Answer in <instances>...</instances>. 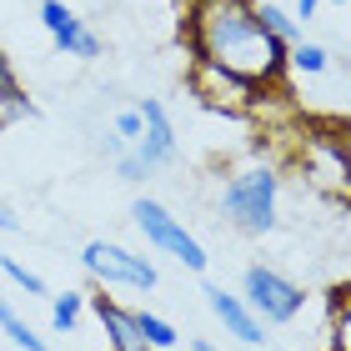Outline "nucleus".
Masks as SVG:
<instances>
[{
	"mask_svg": "<svg viewBox=\"0 0 351 351\" xmlns=\"http://www.w3.org/2000/svg\"><path fill=\"white\" fill-rule=\"evenodd\" d=\"M40 25H45V36H51V45L60 56H75V60H95L106 51L101 36L75 15L66 0H40Z\"/></svg>",
	"mask_w": 351,
	"mask_h": 351,
	"instance_id": "9",
	"label": "nucleus"
},
{
	"mask_svg": "<svg viewBox=\"0 0 351 351\" xmlns=\"http://www.w3.org/2000/svg\"><path fill=\"white\" fill-rule=\"evenodd\" d=\"M81 266L90 271V281L101 286H121V291H156V266L151 256L121 246V241H86L81 246Z\"/></svg>",
	"mask_w": 351,
	"mask_h": 351,
	"instance_id": "7",
	"label": "nucleus"
},
{
	"mask_svg": "<svg viewBox=\"0 0 351 351\" xmlns=\"http://www.w3.org/2000/svg\"><path fill=\"white\" fill-rule=\"evenodd\" d=\"M95 146H101V156H106V161H116V156H121V151H125V141H121V136H116V131H106V136H101V141H95Z\"/></svg>",
	"mask_w": 351,
	"mask_h": 351,
	"instance_id": "21",
	"label": "nucleus"
},
{
	"mask_svg": "<svg viewBox=\"0 0 351 351\" xmlns=\"http://www.w3.org/2000/svg\"><path fill=\"white\" fill-rule=\"evenodd\" d=\"M291 166L301 171V181H306L316 196H331V201L351 206V156H346V141H341V121L296 125Z\"/></svg>",
	"mask_w": 351,
	"mask_h": 351,
	"instance_id": "2",
	"label": "nucleus"
},
{
	"mask_svg": "<svg viewBox=\"0 0 351 351\" xmlns=\"http://www.w3.org/2000/svg\"><path fill=\"white\" fill-rule=\"evenodd\" d=\"M0 331H5L10 346H21V351H45V337H36V326H30L10 301H0Z\"/></svg>",
	"mask_w": 351,
	"mask_h": 351,
	"instance_id": "14",
	"label": "nucleus"
},
{
	"mask_svg": "<svg viewBox=\"0 0 351 351\" xmlns=\"http://www.w3.org/2000/svg\"><path fill=\"white\" fill-rule=\"evenodd\" d=\"M266 90L271 86L241 81V75H231L221 66H206V60H191V95H196L206 110H221V116H231V121H251Z\"/></svg>",
	"mask_w": 351,
	"mask_h": 351,
	"instance_id": "4",
	"label": "nucleus"
},
{
	"mask_svg": "<svg viewBox=\"0 0 351 351\" xmlns=\"http://www.w3.org/2000/svg\"><path fill=\"white\" fill-rule=\"evenodd\" d=\"M0 231H21V216H15L10 206H0Z\"/></svg>",
	"mask_w": 351,
	"mask_h": 351,
	"instance_id": "23",
	"label": "nucleus"
},
{
	"mask_svg": "<svg viewBox=\"0 0 351 351\" xmlns=\"http://www.w3.org/2000/svg\"><path fill=\"white\" fill-rule=\"evenodd\" d=\"M241 301L256 311L261 326H286V322H296V316L306 311V291H301L291 276H281L276 266H246Z\"/></svg>",
	"mask_w": 351,
	"mask_h": 351,
	"instance_id": "5",
	"label": "nucleus"
},
{
	"mask_svg": "<svg viewBox=\"0 0 351 351\" xmlns=\"http://www.w3.org/2000/svg\"><path fill=\"white\" fill-rule=\"evenodd\" d=\"M341 5H346V0H341Z\"/></svg>",
	"mask_w": 351,
	"mask_h": 351,
	"instance_id": "26",
	"label": "nucleus"
},
{
	"mask_svg": "<svg viewBox=\"0 0 351 351\" xmlns=\"http://www.w3.org/2000/svg\"><path fill=\"white\" fill-rule=\"evenodd\" d=\"M21 116H36V106H30V95L21 86V75H15L10 56L0 51V125L5 121H21Z\"/></svg>",
	"mask_w": 351,
	"mask_h": 351,
	"instance_id": "12",
	"label": "nucleus"
},
{
	"mask_svg": "<svg viewBox=\"0 0 351 351\" xmlns=\"http://www.w3.org/2000/svg\"><path fill=\"white\" fill-rule=\"evenodd\" d=\"M136 331H141V337H146V346H151V351H171L176 341H181V331H176V326L166 322V316L146 311V306L136 311Z\"/></svg>",
	"mask_w": 351,
	"mask_h": 351,
	"instance_id": "15",
	"label": "nucleus"
},
{
	"mask_svg": "<svg viewBox=\"0 0 351 351\" xmlns=\"http://www.w3.org/2000/svg\"><path fill=\"white\" fill-rule=\"evenodd\" d=\"M86 301L95 306V322L106 331V351H151L146 337L136 331V311L131 306H121V301H110V296H86Z\"/></svg>",
	"mask_w": 351,
	"mask_h": 351,
	"instance_id": "11",
	"label": "nucleus"
},
{
	"mask_svg": "<svg viewBox=\"0 0 351 351\" xmlns=\"http://www.w3.org/2000/svg\"><path fill=\"white\" fill-rule=\"evenodd\" d=\"M286 71H296V75H322V71H326V51H322L316 40L286 45Z\"/></svg>",
	"mask_w": 351,
	"mask_h": 351,
	"instance_id": "17",
	"label": "nucleus"
},
{
	"mask_svg": "<svg viewBox=\"0 0 351 351\" xmlns=\"http://www.w3.org/2000/svg\"><path fill=\"white\" fill-rule=\"evenodd\" d=\"M110 131H116L125 146H136V136H141V110L136 106H125V110H116V121H110Z\"/></svg>",
	"mask_w": 351,
	"mask_h": 351,
	"instance_id": "20",
	"label": "nucleus"
},
{
	"mask_svg": "<svg viewBox=\"0 0 351 351\" xmlns=\"http://www.w3.org/2000/svg\"><path fill=\"white\" fill-rule=\"evenodd\" d=\"M316 5H322V0H296V5H291V15H296V21H311V15H316Z\"/></svg>",
	"mask_w": 351,
	"mask_h": 351,
	"instance_id": "22",
	"label": "nucleus"
},
{
	"mask_svg": "<svg viewBox=\"0 0 351 351\" xmlns=\"http://www.w3.org/2000/svg\"><path fill=\"white\" fill-rule=\"evenodd\" d=\"M256 15H261V25H266V36H276L281 45H296V40H306L301 36V21L286 5H276V0H256Z\"/></svg>",
	"mask_w": 351,
	"mask_h": 351,
	"instance_id": "13",
	"label": "nucleus"
},
{
	"mask_svg": "<svg viewBox=\"0 0 351 351\" xmlns=\"http://www.w3.org/2000/svg\"><path fill=\"white\" fill-rule=\"evenodd\" d=\"M186 45H191V60L221 66L256 86H281L286 75V45L266 36L256 0H191Z\"/></svg>",
	"mask_w": 351,
	"mask_h": 351,
	"instance_id": "1",
	"label": "nucleus"
},
{
	"mask_svg": "<svg viewBox=\"0 0 351 351\" xmlns=\"http://www.w3.org/2000/svg\"><path fill=\"white\" fill-rule=\"evenodd\" d=\"M141 110V136H136V146H131V156L146 171H161V166H171L176 156H181V141H176V125H171V110L161 106V101H141L136 106Z\"/></svg>",
	"mask_w": 351,
	"mask_h": 351,
	"instance_id": "8",
	"label": "nucleus"
},
{
	"mask_svg": "<svg viewBox=\"0 0 351 351\" xmlns=\"http://www.w3.org/2000/svg\"><path fill=\"white\" fill-rule=\"evenodd\" d=\"M81 311H86V291H56L51 296V331H75V322H81Z\"/></svg>",
	"mask_w": 351,
	"mask_h": 351,
	"instance_id": "16",
	"label": "nucleus"
},
{
	"mask_svg": "<svg viewBox=\"0 0 351 351\" xmlns=\"http://www.w3.org/2000/svg\"><path fill=\"white\" fill-rule=\"evenodd\" d=\"M131 216H136V226H141V236L161 251V256H171V261H181L186 271H206V246L196 241V236L186 231V221L181 216H171L161 201H151V196H141L136 206H131Z\"/></svg>",
	"mask_w": 351,
	"mask_h": 351,
	"instance_id": "6",
	"label": "nucleus"
},
{
	"mask_svg": "<svg viewBox=\"0 0 351 351\" xmlns=\"http://www.w3.org/2000/svg\"><path fill=\"white\" fill-rule=\"evenodd\" d=\"M191 351H216V346L206 341V337H191Z\"/></svg>",
	"mask_w": 351,
	"mask_h": 351,
	"instance_id": "24",
	"label": "nucleus"
},
{
	"mask_svg": "<svg viewBox=\"0 0 351 351\" xmlns=\"http://www.w3.org/2000/svg\"><path fill=\"white\" fill-rule=\"evenodd\" d=\"M341 141H346V156H351V125H341Z\"/></svg>",
	"mask_w": 351,
	"mask_h": 351,
	"instance_id": "25",
	"label": "nucleus"
},
{
	"mask_svg": "<svg viewBox=\"0 0 351 351\" xmlns=\"http://www.w3.org/2000/svg\"><path fill=\"white\" fill-rule=\"evenodd\" d=\"M331 296H337L331 301V322H337V346L331 351H351V286H341Z\"/></svg>",
	"mask_w": 351,
	"mask_h": 351,
	"instance_id": "19",
	"label": "nucleus"
},
{
	"mask_svg": "<svg viewBox=\"0 0 351 351\" xmlns=\"http://www.w3.org/2000/svg\"><path fill=\"white\" fill-rule=\"evenodd\" d=\"M0 276L15 281L25 296H45V281H40V271H30L25 261H15V256H0Z\"/></svg>",
	"mask_w": 351,
	"mask_h": 351,
	"instance_id": "18",
	"label": "nucleus"
},
{
	"mask_svg": "<svg viewBox=\"0 0 351 351\" xmlns=\"http://www.w3.org/2000/svg\"><path fill=\"white\" fill-rule=\"evenodd\" d=\"M276 201H281V176L276 166H241L231 171L226 191H221V216L246 236H266L276 226Z\"/></svg>",
	"mask_w": 351,
	"mask_h": 351,
	"instance_id": "3",
	"label": "nucleus"
},
{
	"mask_svg": "<svg viewBox=\"0 0 351 351\" xmlns=\"http://www.w3.org/2000/svg\"><path fill=\"white\" fill-rule=\"evenodd\" d=\"M206 306H211V316H216V322L226 326L241 346H261V341H266V326L256 322V311H251L236 291H226V286L211 281V286H206Z\"/></svg>",
	"mask_w": 351,
	"mask_h": 351,
	"instance_id": "10",
	"label": "nucleus"
}]
</instances>
